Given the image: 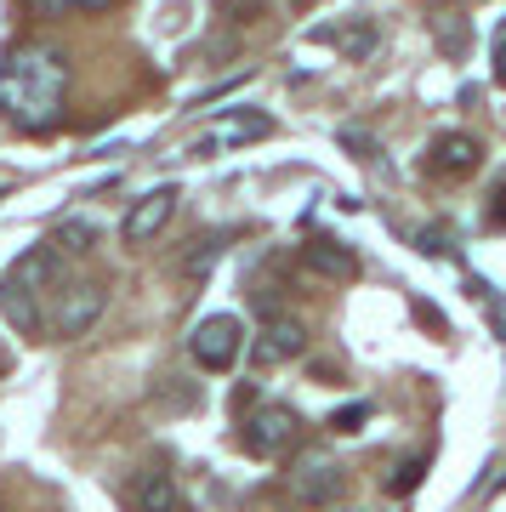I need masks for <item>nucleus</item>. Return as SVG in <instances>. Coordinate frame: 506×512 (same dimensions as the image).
Listing matches in <instances>:
<instances>
[{
	"mask_svg": "<svg viewBox=\"0 0 506 512\" xmlns=\"http://www.w3.org/2000/svg\"><path fill=\"white\" fill-rule=\"evenodd\" d=\"M69 103V57L46 40H18L0 57V120L23 137H46L63 126Z\"/></svg>",
	"mask_w": 506,
	"mask_h": 512,
	"instance_id": "obj_1",
	"label": "nucleus"
},
{
	"mask_svg": "<svg viewBox=\"0 0 506 512\" xmlns=\"http://www.w3.org/2000/svg\"><path fill=\"white\" fill-rule=\"evenodd\" d=\"M57 279H63V262H57L52 245H35V251H23L18 262H12V274L0 279V302H6V313H12V325L18 330L40 325L35 302H46V285H57Z\"/></svg>",
	"mask_w": 506,
	"mask_h": 512,
	"instance_id": "obj_2",
	"label": "nucleus"
},
{
	"mask_svg": "<svg viewBox=\"0 0 506 512\" xmlns=\"http://www.w3.org/2000/svg\"><path fill=\"white\" fill-rule=\"evenodd\" d=\"M103 308H109V291H103L97 279H69V285L52 296L46 325H52L57 342H74V336H86V330L103 319Z\"/></svg>",
	"mask_w": 506,
	"mask_h": 512,
	"instance_id": "obj_3",
	"label": "nucleus"
},
{
	"mask_svg": "<svg viewBox=\"0 0 506 512\" xmlns=\"http://www.w3.org/2000/svg\"><path fill=\"white\" fill-rule=\"evenodd\" d=\"M188 353H194L199 370H234L239 353H245V325H239L234 313H211V319H199L194 325Z\"/></svg>",
	"mask_w": 506,
	"mask_h": 512,
	"instance_id": "obj_4",
	"label": "nucleus"
},
{
	"mask_svg": "<svg viewBox=\"0 0 506 512\" xmlns=\"http://www.w3.org/2000/svg\"><path fill=\"white\" fill-rule=\"evenodd\" d=\"M296 433H302V421H296V410H290V404H256L239 439H245V450H251V456H279V450H290V444H296Z\"/></svg>",
	"mask_w": 506,
	"mask_h": 512,
	"instance_id": "obj_5",
	"label": "nucleus"
},
{
	"mask_svg": "<svg viewBox=\"0 0 506 512\" xmlns=\"http://www.w3.org/2000/svg\"><path fill=\"white\" fill-rule=\"evenodd\" d=\"M342 484H347V473L330 456H319V450H308V456L290 467V490H296V501H308V507H330L342 495Z\"/></svg>",
	"mask_w": 506,
	"mask_h": 512,
	"instance_id": "obj_6",
	"label": "nucleus"
},
{
	"mask_svg": "<svg viewBox=\"0 0 506 512\" xmlns=\"http://www.w3.org/2000/svg\"><path fill=\"white\" fill-rule=\"evenodd\" d=\"M478 165H484V148H478V137H467V131H444V137H433V148H427V171L444 177V183H461Z\"/></svg>",
	"mask_w": 506,
	"mask_h": 512,
	"instance_id": "obj_7",
	"label": "nucleus"
},
{
	"mask_svg": "<svg viewBox=\"0 0 506 512\" xmlns=\"http://www.w3.org/2000/svg\"><path fill=\"white\" fill-rule=\"evenodd\" d=\"M171 211H177V188H171V183H160L154 194H143V200L126 211V222H120L126 245H148V239L160 234L165 222H171Z\"/></svg>",
	"mask_w": 506,
	"mask_h": 512,
	"instance_id": "obj_8",
	"label": "nucleus"
},
{
	"mask_svg": "<svg viewBox=\"0 0 506 512\" xmlns=\"http://www.w3.org/2000/svg\"><path fill=\"white\" fill-rule=\"evenodd\" d=\"M296 353H308V325L290 319V313H273L262 336H256V365H285Z\"/></svg>",
	"mask_w": 506,
	"mask_h": 512,
	"instance_id": "obj_9",
	"label": "nucleus"
},
{
	"mask_svg": "<svg viewBox=\"0 0 506 512\" xmlns=\"http://www.w3.org/2000/svg\"><path fill=\"white\" fill-rule=\"evenodd\" d=\"M302 262H308L319 279H353L359 274V256L347 251L342 239H308V245H302Z\"/></svg>",
	"mask_w": 506,
	"mask_h": 512,
	"instance_id": "obj_10",
	"label": "nucleus"
},
{
	"mask_svg": "<svg viewBox=\"0 0 506 512\" xmlns=\"http://www.w3.org/2000/svg\"><path fill=\"white\" fill-rule=\"evenodd\" d=\"M131 507L137 512H177L182 495H177V484H171V473H137V484H131Z\"/></svg>",
	"mask_w": 506,
	"mask_h": 512,
	"instance_id": "obj_11",
	"label": "nucleus"
},
{
	"mask_svg": "<svg viewBox=\"0 0 506 512\" xmlns=\"http://www.w3.org/2000/svg\"><path fill=\"white\" fill-rule=\"evenodd\" d=\"M273 120L268 114H228L217 131H211V148H234V143H256V137H268Z\"/></svg>",
	"mask_w": 506,
	"mask_h": 512,
	"instance_id": "obj_12",
	"label": "nucleus"
},
{
	"mask_svg": "<svg viewBox=\"0 0 506 512\" xmlns=\"http://www.w3.org/2000/svg\"><path fill=\"white\" fill-rule=\"evenodd\" d=\"M313 40H330V46H342L347 57H370L376 52V29L370 23H347V29H313Z\"/></svg>",
	"mask_w": 506,
	"mask_h": 512,
	"instance_id": "obj_13",
	"label": "nucleus"
},
{
	"mask_svg": "<svg viewBox=\"0 0 506 512\" xmlns=\"http://www.w3.org/2000/svg\"><path fill=\"white\" fill-rule=\"evenodd\" d=\"M52 245L63 256H86L91 245H97V228H91V222H63V228L52 234Z\"/></svg>",
	"mask_w": 506,
	"mask_h": 512,
	"instance_id": "obj_14",
	"label": "nucleus"
},
{
	"mask_svg": "<svg viewBox=\"0 0 506 512\" xmlns=\"http://www.w3.org/2000/svg\"><path fill=\"white\" fill-rule=\"evenodd\" d=\"M421 478H427V456H410V461H398V473L387 478V490H393V495H410Z\"/></svg>",
	"mask_w": 506,
	"mask_h": 512,
	"instance_id": "obj_15",
	"label": "nucleus"
},
{
	"mask_svg": "<svg viewBox=\"0 0 506 512\" xmlns=\"http://www.w3.org/2000/svg\"><path fill=\"white\" fill-rule=\"evenodd\" d=\"M364 421H370V404H347V410L330 416V427H336V433H359Z\"/></svg>",
	"mask_w": 506,
	"mask_h": 512,
	"instance_id": "obj_16",
	"label": "nucleus"
},
{
	"mask_svg": "<svg viewBox=\"0 0 506 512\" xmlns=\"http://www.w3.org/2000/svg\"><path fill=\"white\" fill-rule=\"evenodd\" d=\"M416 251H421V256H450V239L438 234V228H421V234H416Z\"/></svg>",
	"mask_w": 506,
	"mask_h": 512,
	"instance_id": "obj_17",
	"label": "nucleus"
},
{
	"mask_svg": "<svg viewBox=\"0 0 506 512\" xmlns=\"http://www.w3.org/2000/svg\"><path fill=\"white\" fill-rule=\"evenodd\" d=\"M46 12H91V6H109V0H35Z\"/></svg>",
	"mask_w": 506,
	"mask_h": 512,
	"instance_id": "obj_18",
	"label": "nucleus"
},
{
	"mask_svg": "<svg viewBox=\"0 0 506 512\" xmlns=\"http://www.w3.org/2000/svg\"><path fill=\"white\" fill-rule=\"evenodd\" d=\"M211 262H217V239H205V251H199L194 262H188V274L199 279V274H205V268H211Z\"/></svg>",
	"mask_w": 506,
	"mask_h": 512,
	"instance_id": "obj_19",
	"label": "nucleus"
},
{
	"mask_svg": "<svg viewBox=\"0 0 506 512\" xmlns=\"http://www.w3.org/2000/svg\"><path fill=\"white\" fill-rule=\"evenodd\" d=\"M495 86H506V23H501V35H495Z\"/></svg>",
	"mask_w": 506,
	"mask_h": 512,
	"instance_id": "obj_20",
	"label": "nucleus"
},
{
	"mask_svg": "<svg viewBox=\"0 0 506 512\" xmlns=\"http://www.w3.org/2000/svg\"><path fill=\"white\" fill-rule=\"evenodd\" d=\"M342 143L353 148V154H359V160H370V154H376V143H370V137H359V131H342Z\"/></svg>",
	"mask_w": 506,
	"mask_h": 512,
	"instance_id": "obj_21",
	"label": "nucleus"
},
{
	"mask_svg": "<svg viewBox=\"0 0 506 512\" xmlns=\"http://www.w3.org/2000/svg\"><path fill=\"white\" fill-rule=\"evenodd\" d=\"M489 222H495V228H506V188H495V205H489Z\"/></svg>",
	"mask_w": 506,
	"mask_h": 512,
	"instance_id": "obj_22",
	"label": "nucleus"
},
{
	"mask_svg": "<svg viewBox=\"0 0 506 512\" xmlns=\"http://www.w3.org/2000/svg\"><path fill=\"white\" fill-rule=\"evenodd\" d=\"M177 512H182V507H177Z\"/></svg>",
	"mask_w": 506,
	"mask_h": 512,
	"instance_id": "obj_23",
	"label": "nucleus"
}]
</instances>
